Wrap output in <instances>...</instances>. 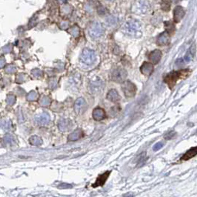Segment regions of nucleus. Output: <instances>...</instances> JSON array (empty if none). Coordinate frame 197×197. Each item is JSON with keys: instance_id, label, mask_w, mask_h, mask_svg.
I'll return each instance as SVG.
<instances>
[{"instance_id": "obj_27", "label": "nucleus", "mask_w": 197, "mask_h": 197, "mask_svg": "<svg viewBox=\"0 0 197 197\" xmlns=\"http://www.w3.org/2000/svg\"><path fill=\"white\" fill-rule=\"evenodd\" d=\"M193 54H192L190 52H189L187 54H186V56L184 57V59H183L184 62H190V61L192 60V59H193Z\"/></svg>"}, {"instance_id": "obj_7", "label": "nucleus", "mask_w": 197, "mask_h": 197, "mask_svg": "<svg viewBox=\"0 0 197 197\" xmlns=\"http://www.w3.org/2000/svg\"><path fill=\"white\" fill-rule=\"evenodd\" d=\"M86 108V102L82 98H79L77 99L75 104H74V110L76 112V113L80 114L84 112Z\"/></svg>"}, {"instance_id": "obj_18", "label": "nucleus", "mask_w": 197, "mask_h": 197, "mask_svg": "<svg viewBox=\"0 0 197 197\" xmlns=\"http://www.w3.org/2000/svg\"><path fill=\"white\" fill-rule=\"evenodd\" d=\"M197 153V149L196 147H193L192 149H190L189 150H188L186 153L184 155L181 157V160L183 161H186V160H189V159L194 157Z\"/></svg>"}, {"instance_id": "obj_16", "label": "nucleus", "mask_w": 197, "mask_h": 197, "mask_svg": "<svg viewBox=\"0 0 197 197\" xmlns=\"http://www.w3.org/2000/svg\"><path fill=\"white\" fill-rule=\"evenodd\" d=\"M59 128L60 130L62 131H66V130H69L70 128L72 127V122L69 120H66V119H62L59 122Z\"/></svg>"}, {"instance_id": "obj_35", "label": "nucleus", "mask_w": 197, "mask_h": 197, "mask_svg": "<svg viewBox=\"0 0 197 197\" xmlns=\"http://www.w3.org/2000/svg\"><path fill=\"white\" fill-rule=\"evenodd\" d=\"M181 0H170V2H173V3H175V4H176V3H178L179 2H180Z\"/></svg>"}, {"instance_id": "obj_32", "label": "nucleus", "mask_w": 197, "mask_h": 197, "mask_svg": "<svg viewBox=\"0 0 197 197\" xmlns=\"http://www.w3.org/2000/svg\"><path fill=\"white\" fill-rule=\"evenodd\" d=\"M184 64H185V62H184L183 59H179L176 60V65L177 66H183Z\"/></svg>"}, {"instance_id": "obj_4", "label": "nucleus", "mask_w": 197, "mask_h": 197, "mask_svg": "<svg viewBox=\"0 0 197 197\" xmlns=\"http://www.w3.org/2000/svg\"><path fill=\"white\" fill-rule=\"evenodd\" d=\"M127 77V72L124 69L118 68L112 71L111 74L112 80L115 82H122Z\"/></svg>"}, {"instance_id": "obj_17", "label": "nucleus", "mask_w": 197, "mask_h": 197, "mask_svg": "<svg viewBox=\"0 0 197 197\" xmlns=\"http://www.w3.org/2000/svg\"><path fill=\"white\" fill-rule=\"evenodd\" d=\"M106 98L110 101L113 102H119L120 100V96L115 90H110L109 92H108Z\"/></svg>"}, {"instance_id": "obj_10", "label": "nucleus", "mask_w": 197, "mask_h": 197, "mask_svg": "<svg viewBox=\"0 0 197 197\" xmlns=\"http://www.w3.org/2000/svg\"><path fill=\"white\" fill-rule=\"evenodd\" d=\"M156 42H157L158 45H160V46H165V45H168V44L169 43V42H170L169 34L166 31L163 32V33L160 34Z\"/></svg>"}, {"instance_id": "obj_28", "label": "nucleus", "mask_w": 197, "mask_h": 197, "mask_svg": "<svg viewBox=\"0 0 197 197\" xmlns=\"http://www.w3.org/2000/svg\"><path fill=\"white\" fill-rule=\"evenodd\" d=\"M163 145H164V143H163V142L157 143L155 144V145L153 146V150L154 151H158V150H159L161 148L163 147Z\"/></svg>"}, {"instance_id": "obj_29", "label": "nucleus", "mask_w": 197, "mask_h": 197, "mask_svg": "<svg viewBox=\"0 0 197 197\" xmlns=\"http://www.w3.org/2000/svg\"><path fill=\"white\" fill-rule=\"evenodd\" d=\"M6 102H7L9 104H10V105H12V104H14L15 102H16V97H15L14 96H9L8 97H7Z\"/></svg>"}, {"instance_id": "obj_30", "label": "nucleus", "mask_w": 197, "mask_h": 197, "mask_svg": "<svg viewBox=\"0 0 197 197\" xmlns=\"http://www.w3.org/2000/svg\"><path fill=\"white\" fill-rule=\"evenodd\" d=\"M175 135H176V133L174 131L169 132V133H167L166 135H165V140H170V139H172V138L174 137V136H175Z\"/></svg>"}, {"instance_id": "obj_24", "label": "nucleus", "mask_w": 197, "mask_h": 197, "mask_svg": "<svg viewBox=\"0 0 197 197\" xmlns=\"http://www.w3.org/2000/svg\"><path fill=\"white\" fill-rule=\"evenodd\" d=\"M165 24L168 33H169V32H173V31L175 30V26H174V25L173 23H171V22H165Z\"/></svg>"}, {"instance_id": "obj_11", "label": "nucleus", "mask_w": 197, "mask_h": 197, "mask_svg": "<svg viewBox=\"0 0 197 197\" xmlns=\"http://www.w3.org/2000/svg\"><path fill=\"white\" fill-rule=\"evenodd\" d=\"M140 71L145 76H149L153 72V65L150 62H145L142 65Z\"/></svg>"}, {"instance_id": "obj_25", "label": "nucleus", "mask_w": 197, "mask_h": 197, "mask_svg": "<svg viewBox=\"0 0 197 197\" xmlns=\"http://www.w3.org/2000/svg\"><path fill=\"white\" fill-rule=\"evenodd\" d=\"M38 97V94L36 92H30L27 95V99L28 100H31V101H33Z\"/></svg>"}, {"instance_id": "obj_14", "label": "nucleus", "mask_w": 197, "mask_h": 197, "mask_svg": "<svg viewBox=\"0 0 197 197\" xmlns=\"http://www.w3.org/2000/svg\"><path fill=\"white\" fill-rule=\"evenodd\" d=\"M36 122L38 124L40 125H44V124H47L49 122L50 117L49 115L46 112H43V113H41L40 115H36Z\"/></svg>"}, {"instance_id": "obj_1", "label": "nucleus", "mask_w": 197, "mask_h": 197, "mask_svg": "<svg viewBox=\"0 0 197 197\" xmlns=\"http://www.w3.org/2000/svg\"><path fill=\"white\" fill-rule=\"evenodd\" d=\"M189 73H190V71L189 69L174 71V72H172L166 75V76L164 79V81L169 86V88L172 89L173 86H175L178 80L187 77Z\"/></svg>"}, {"instance_id": "obj_21", "label": "nucleus", "mask_w": 197, "mask_h": 197, "mask_svg": "<svg viewBox=\"0 0 197 197\" xmlns=\"http://www.w3.org/2000/svg\"><path fill=\"white\" fill-rule=\"evenodd\" d=\"M160 6H161L162 9L163 10V11H166L167 12L171 8V2L169 0H163L161 2Z\"/></svg>"}, {"instance_id": "obj_13", "label": "nucleus", "mask_w": 197, "mask_h": 197, "mask_svg": "<svg viewBox=\"0 0 197 197\" xmlns=\"http://www.w3.org/2000/svg\"><path fill=\"white\" fill-rule=\"evenodd\" d=\"M161 57H162V52L159 49L154 50V51L150 52V54L149 55V60L155 64L158 63V62H159V60L161 59Z\"/></svg>"}, {"instance_id": "obj_31", "label": "nucleus", "mask_w": 197, "mask_h": 197, "mask_svg": "<svg viewBox=\"0 0 197 197\" xmlns=\"http://www.w3.org/2000/svg\"><path fill=\"white\" fill-rule=\"evenodd\" d=\"M59 189H70V188H72V186L69 184H66V183H62V184H60V186H59Z\"/></svg>"}, {"instance_id": "obj_8", "label": "nucleus", "mask_w": 197, "mask_h": 197, "mask_svg": "<svg viewBox=\"0 0 197 197\" xmlns=\"http://www.w3.org/2000/svg\"><path fill=\"white\" fill-rule=\"evenodd\" d=\"M185 16V10L181 6H176L173 10V20L174 22H179Z\"/></svg>"}, {"instance_id": "obj_6", "label": "nucleus", "mask_w": 197, "mask_h": 197, "mask_svg": "<svg viewBox=\"0 0 197 197\" xmlns=\"http://www.w3.org/2000/svg\"><path fill=\"white\" fill-rule=\"evenodd\" d=\"M140 23L137 20H130L125 24V29L129 34H135L140 30Z\"/></svg>"}, {"instance_id": "obj_2", "label": "nucleus", "mask_w": 197, "mask_h": 197, "mask_svg": "<svg viewBox=\"0 0 197 197\" xmlns=\"http://www.w3.org/2000/svg\"><path fill=\"white\" fill-rule=\"evenodd\" d=\"M96 54L93 50L90 49H85L81 53L80 60L86 65H92L96 61Z\"/></svg>"}, {"instance_id": "obj_22", "label": "nucleus", "mask_w": 197, "mask_h": 197, "mask_svg": "<svg viewBox=\"0 0 197 197\" xmlns=\"http://www.w3.org/2000/svg\"><path fill=\"white\" fill-rule=\"evenodd\" d=\"M102 87V82L100 80L99 81H96V82H93L91 85L92 88V92H96L100 91V89Z\"/></svg>"}, {"instance_id": "obj_12", "label": "nucleus", "mask_w": 197, "mask_h": 197, "mask_svg": "<svg viewBox=\"0 0 197 197\" xmlns=\"http://www.w3.org/2000/svg\"><path fill=\"white\" fill-rule=\"evenodd\" d=\"M135 8L140 13H145L149 10V4L145 0H140L135 4Z\"/></svg>"}, {"instance_id": "obj_33", "label": "nucleus", "mask_w": 197, "mask_h": 197, "mask_svg": "<svg viewBox=\"0 0 197 197\" xmlns=\"http://www.w3.org/2000/svg\"><path fill=\"white\" fill-rule=\"evenodd\" d=\"M189 52H191L193 56L195 55V52H196V45H195V44H193V46H192L191 48H190V51H189Z\"/></svg>"}, {"instance_id": "obj_36", "label": "nucleus", "mask_w": 197, "mask_h": 197, "mask_svg": "<svg viewBox=\"0 0 197 197\" xmlns=\"http://www.w3.org/2000/svg\"><path fill=\"white\" fill-rule=\"evenodd\" d=\"M108 1H112V0H108Z\"/></svg>"}, {"instance_id": "obj_34", "label": "nucleus", "mask_w": 197, "mask_h": 197, "mask_svg": "<svg viewBox=\"0 0 197 197\" xmlns=\"http://www.w3.org/2000/svg\"><path fill=\"white\" fill-rule=\"evenodd\" d=\"M49 85H50V86H51V87H52V88L55 87V86H56V80H51V81H50V82H49Z\"/></svg>"}, {"instance_id": "obj_19", "label": "nucleus", "mask_w": 197, "mask_h": 197, "mask_svg": "<svg viewBox=\"0 0 197 197\" xmlns=\"http://www.w3.org/2000/svg\"><path fill=\"white\" fill-rule=\"evenodd\" d=\"M82 132L80 129H78V130H75L73 133L70 134L68 137V141L72 142V141H76V140H80V137L82 136Z\"/></svg>"}, {"instance_id": "obj_15", "label": "nucleus", "mask_w": 197, "mask_h": 197, "mask_svg": "<svg viewBox=\"0 0 197 197\" xmlns=\"http://www.w3.org/2000/svg\"><path fill=\"white\" fill-rule=\"evenodd\" d=\"M105 116H106L105 111L101 108H96L92 112V117L96 121H100V120H103Z\"/></svg>"}, {"instance_id": "obj_26", "label": "nucleus", "mask_w": 197, "mask_h": 197, "mask_svg": "<svg viewBox=\"0 0 197 197\" xmlns=\"http://www.w3.org/2000/svg\"><path fill=\"white\" fill-rule=\"evenodd\" d=\"M40 104L42 106H48V105L50 104V99L49 97H47V96H45L42 99H41V100H40Z\"/></svg>"}, {"instance_id": "obj_5", "label": "nucleus", "mask_w": 197, "mask_h": 197, "mask_svg": "<svg viewBox=\"0 0 197 197\" xmlns=\"http://www.w3.org/2000/svg\"><path fill=\"white\" fill-rule=\"evenodd\" d=\"M125 96L127 98L133 97L136 92V87L133 83L130 81H124L122 86Z\"/></svg>"}, {"instance_id": "obj_23", "label": "nucleus", "mask_w": 197, "mask_h": 197, "mask_svg": "<svg viewBox=\"0 0 197 197\" xmlns=\"http://www.w3.org/2000/svg\"><path fill=\"white\" fill-rule=\"evenodd\" d=\"M69 32L72 36H73L74 37H78L80 36V29L78 28V26H73L71 29H69Z\"/></svg>"}, {"instance_id": "obj_3", "label": "nucleus", "mask_w": 197, "mask_h": 197, "mask_svg": "<svg viewBox=\"0 0 197 197\" xmlns=\"http://www.w3.org/2000/svg\"><path fill=\"white\" fill-rule=\"evenodd\" d=\"M103 27L99 22H93L90 26L89 29V34L92 39H98L103 34Z\"/></svg>"}, {"instance_id": "obj_20", "label": "nucleus", "mask_w": 197, "mask_h": 197, "mask_svg": "<svg viewBox=\"0 0 197 197\" xmlns=\"http://www.w3.org/2000/svg\"><path fill=\"white\" fill-rule=\"evenodd\" d=\"M29 143L33 145H42V140L37 135H33L29 139Z\"/></svg>"}, {"instance_id": "obj_9", "label": "nucleus", "mask_w": 197, "mask_h": 197, "mask_svg": "<svg viewBox=\"0 0 197 197\" xmlns=\"http://www.w3.org/2000/svg\"><path fill=\"white\" fill-rule=\"evenodd\" d=\"M110 171H107L106 173H104L103 174H102V175L99 176L96 179V183L92 184V187L96 188L98 187V186H102L104 185V183H106V180H107L108 177L110 176Z\"/></svg>"}]
</instances>
